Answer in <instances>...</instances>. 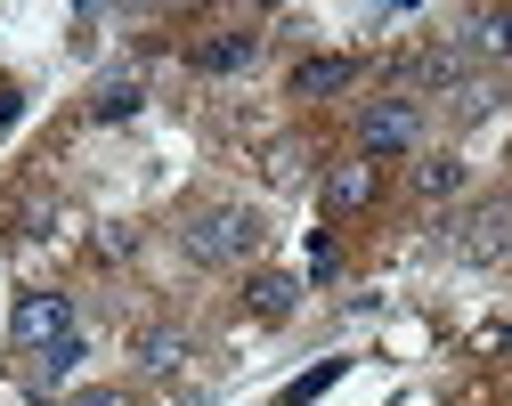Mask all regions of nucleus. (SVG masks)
Returning <instances> with one entry per match:
<instances>
[{
    "instance_id": "1",
    "label": "nucleus",
    "mask_w": 512,
    "mask_h": 406,
    "mask_svg": "<svg viewBox=\"0 0 512 406\" xmlns=\"http://www.w3.org/2000/svg\"><path fill=\"white\" fill-rule=\"evenodd\" d=\"M187 252H196V260H212V268H228V260H252V252H261V220H252L244 203L196 212V220H187Z\"/></svg>"
},
{
    "instance_id": "4",
    "label": "nucleus",
    "mask_w": 512,
    "mask_h": 406,
    "mask_svg": "<svg viewBox=\"0 0 512 406\" xmlns=\"http://www.w3.org/2000/svg\"><path fill=\"white\" fill-rule=\"evenodd\" d=\"M464 57H512V9H472L464 33H456Z\"/></svg>"
},
{
    "instance_id": "2",
    "label": "nucleus",
    "mask_w": 512,
    "mask_h": 406,
    "mask_svg": "<svg viewBox=\"0 0 512 406\" xmlns=\"http://www.w3.org/2000/svg\"><path fill=\"white\" fill-rule=\"evenodd\" d=\"M9 333H17L25 358H41V350H57V342H74V301H66V293H25L17 317H9Z\"/></svg>"
},
{
    "instance_id": "14",
    "label": "nucleus",
    "mask_w": 512,
    "mask_h": 406,
    "mask_svg": "<svg viewBox=\"0 0 512 406\" xmlns=\"http://www.w3.org/2000/svg\"><path fill=\"white\" fill-rule=\"evenodd\" d=\"M66 406H131V390H74Z\"/></svg>"
},
{
    "instance_id": "6",
    "label": "nucleus",
    "mask_w": 512,
    "mask_h": 406,
    "mask_svg": "<svg viewBox=\"0 0 512 406\" xmlns=\"http://www.w3.org/2000/svg\"><path fill=\"white\" fill-rule=\"evenodd\" d=\"M252 49H261V33H252V25H228V33H212V41L196 49V65H204V74H236V65H252Z\"/></svg>"
},
{
    "instance_id": "11",
    "label": "nucleus",
    "mask_w": 512,
    "mask_h": 406,
    "mask_svg": "<svg viewBox=\"0 0 512 406\" xmlns=\"http://www.w3.org/2000/svg\"><path fill=\"white\" fill-rule=\"evenodd\" d=\"M415 187H423V195H456V187H464V163H456V155H431V163L415 171Z\"/></svg>"
},
{
    "instance_id": "12",
    "label": "nucleus",
    "mask_w": 512,
    "mask_h": 406,
    "mask_svg": "<svg viewBox=\"0 0 512 406\" xmlns=\"http://www.w3.org/2000/svg\"><path fill=\"white\" fill-rule=\"evenodd\" d=\"M122 114H139V82H106L98 90V122H122Z\"/></svg>"
},
{
    "instance_id": "9",
    "label": "nucleus",
    "mask_w": 512,
    "mask_h": 406,
    "mask_svg": "<svg viewBox=\"0 0 512 406\" xmlns=\"http://www.w3.org/2000/svg\"><path fill=\"white\" fill-rule=\"evenodd\" d=\"M334 382H342V358H317L301 382H285V398H277V406H309V398H326Z\"/></svg>"
},
{
    "instance_id": "10",
    "label": "nucleus",
    "mask_w": 512,
    "mask_h": 406,
    "mask_svg": "<svg viewBox=\"0 0 512 406\" xmlns=\"http://www.w3.org/2000/svg\"><path fill=\"white\" fill-rule=\"evenodd\" d=\"M366 195H374V171H366V163H350V171L326 179V203H334V212H350V203H366Z\"/></svg>"
},
{
    "instance_id": "3",
    "label": "nucleus",
    "mask_w": 512,
    "mask_h": 406,
    "mask_svg": "<svg viewBox=\"0 0 512 406\" xmlns=\"http://www.w3.org/2000/svg\"><path fill=\"white\" fill-rule=\"evenodd\" d=\"M415 139H423V106H415V98H382V106H366V122H358V147H366L374 163L407 155Z\"/></svg>"
},
{
    "instance_id": "8",
    "label": "nucleus",
    "mask_w": 512,
    "mask_h": 406,
    "mask_svg": "<svg viewBox=\"0 0 512 406\" xmlns=\"http://www.w3.org/2000/svg\"><path fill=\"white\" fill-rule=\"evenodd\" d=\"M82 366V333H74V342H57V350H41L33 358V390H57V382H66Z\"/></svg>"
},
{
    "instance_id": "7",
    "label": "nucleus",
    "mask_w": 512,
    "mask_h": 406,
    "mask_svg": "<svg viewBox=\"0 0 512 406\" xmlns=\"http://www.w3.org/2000/svg\"><path fill=\"white\" fill-rule=\"evenodd\" d=\"M293 301H301V285L285 277V268L277 277H252V317H293Z\"/></svg>"
},
{
    "instance_id": "5",
    "label": "nucleus",
    "mask_w": 512,
    "mask_h": 406,
    "mask_svg": "<svg viewBox=\"0 0 512 406\" xmlns=\"http://www.w3.org/2000/svg\"><path fill=\"white\" fill-rule=\"evenodd\" d=\"M350 82H358L350 57H301L285 90H293V98H334V90H350Z\"/></svg>"
},
{
    "instance_id": "13",
    "label": "nucleus",
    "mask_w": 512,
    "mask_h": 406,
    "mask_svg": "<svg viewBox=\"0 0 512 406\" xmlns=\"http://www.w3.org/2000/svg\"><path fill=\"white\" fill-rule=\"evenodd\" d=\"M139 358H147V366H171V358H179V333H147Z\"/></svg>"
}]
</instances>
